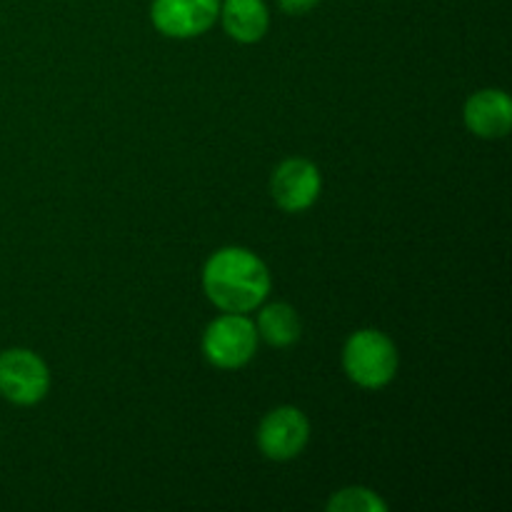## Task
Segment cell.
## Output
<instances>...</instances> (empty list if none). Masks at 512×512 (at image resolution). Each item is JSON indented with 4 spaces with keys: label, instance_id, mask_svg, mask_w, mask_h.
<instances>
[{
    "label": "cell",
    "instance_id": "obj_5",
    "mask_svg": "<svg viewBox=\"0 0 512 512\" xmlns=\"http://www.w3.org/2000/svg\"><path fill=\"white\" fill-rule=\"evenodd\" d=\"M310 438V423L303 410L293 405L270 410L258 428V448L260 453L275 463L298 458L305 450Z\"/></svg>",
    "mask_w": 512,
    "mask_h": 512
},
{
    "label": "cell",
    "instance_id": "obj_11",
    "mask_svg": "<svg viewBox=\"0 0 512 512\" xmlns=\"http://www.w3.org/2000/svg\"><path fill=\"white\" fill-rule=\"evenodd\" d=\"M330 512H385L388 505L368 488H345L328 500Z\"/></svg>",
    "mask_w": 512,
    "mask_h": 512
},
{
    "label": "cell",
    "instance_id": "obj_4",
    "mask_svg": "<svg viewBox=\"0 0 512 512\" xmlns=\"http://www.w3.org/2000/svg\"><path fill=\"white\" fill-rule=\"evenodd\" d=\"M50 390L48 365L25 348L0 353V395L13 405H38Z\"/></svg>",
    "mask_w": 512,
    "mask_h": 512
},
{
    "label": "cell",
    "instance_id": "obj_2",
    "mask_svg": "<svg viewBox=\"0 0 512 512\" xmlns=\"http://www.w3.org/2000/svg\"><path fill=\"white\" fill-rule=\"evenodd\" d=\"M343 368L355 385L380 390L393 383L398 373V350L393 340L373 328L358 330L343 348Z\"/></svg>",
    "mask_w": 512,
    "mask_h": 512
},
{
    "label": "cell",
    "instance_id": "obj_10",
    "mask_svg": "<svg viewBox=\"0 0 512 512\" xmlns=\"http://www.w3.org/2000/svg\"><path fill=\"white\" fill-rule=\"evenodd\" d=\"M255 330H258V338H263L273 348H288L298 343L303 325L295 308H290L288 303H270L260 310Z\"/></svg>",
    "mask_w": 512,
    "mask_h": 512
},
{
    "label": "cell",
    "instance_id": "obj_9",
    "mask_svg": "<svg viewBox=\"0 0 512 512\" xmlns=\"http://www.w3.org/2000/svg\"><path fill=\"white\" fill-rule=\"evenodd\" d=\"M218 18L223 20L225 33L238 43H258L270 25L265 0H223Z\"/></svg>",
    "mask_w": 512,
    "mask_h": 512
},
{
    "label": "cell",
    "instance_id": "obj_3",
    "mask_svg": "<svg viewBox=\"0 0 512 512\" xmlns=\"http://www.w3.org/2000/svg\"><path fill=\"white\" fill-rule=\"evenodd\" d=\"M258 350V330L243 313H225L205 328L203 355L220 370H238L253 360Z\"/></svg>",
    "mask_w": 512,
    "mask_h": 512
},
{
    "label": "cell",
    "instance_id": "obj_6",
    "mask_svg": "<svg viewBox=\"0 0 512 512\" xmlns=\"http://www.w3.org/2000/svg\"><path fill=\"white\" fill-rule=\"evenodd\" d=\"M220 15V0H153L150 20L165 38L188 40L208 33Z\"/></svg>",
    "mask_w": 512,
    "mask_h": 512
},
{
    "label": "cell",
    "instance_id": "obj_8",
    "mask_svg": "<svg viewBox=\"0 0 512 512\" xmlns=\"http://www.w3.org/2000/svg\"><path fill=\"white\" fill-rule=\"evenodd\" d=\"M465 125L478 138H505L512 125V100L505 90L485 88L468 98L463 110Z\"/></svg>",
    "mask_w": 512,
    "mask_h": 512
},
{
    "label": "cell",
    "instance_id": "obj_12",
    "mask_svg": "<svg viewBox=\"0 0 512 512\" xmlns=\"http://www.w3.org/2000/svg\"><path fill=\"white\" fill-rule=\"evenodd\" d=\"M320 0H278L280 10L288 15H305L308 10H313Z\"/></svg>",
    "mask_w": 512,
    "mask_h": 512
},
{
    "label": "cell",
    "instance_id": "obj_1",
    "mask_svg": "<svg viewBox=\"0 0 512 512\" xmlns=\"http://www.w3.org/2000/svg\"><path fill=\"white\" fill-rule=\"evenodd\" d=\"M203 290L223 313H250L270 293L268 265L245 248H220L205 263Z\"/></svg>",
    "mask_w": 512,
    "mask_h": 512
},
{
    "label": "cell",
    "instance_id": "obj_7",
    "mask_svg": "<svg viewBox=\"0 0 512 512\" xmlns=\"http://www.w3.org/2000/svg\"><path fill=\"white\" fill-rule=\"evenodd\" d=\"M323 190V178H320L318 165L305 158H290L278 165L270 180V193L273 200L288 213H303L313 208L315 200Z\"/></svg>",
    "mask_w": 512,
    "mask_h": 512
}]
</instances>
